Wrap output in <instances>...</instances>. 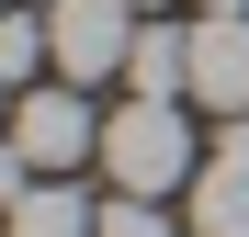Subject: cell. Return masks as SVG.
Masks as SVG:
<instances>
[{"label":"cell","mask_w":249,"mask_h":237,"mask_svg":"<svg viewBox=\"0 0 249 237\" xmlns=\"http://www.w3.org/2000/svg\"><path fill=\"white\" fill-rule=\"evenodd\" d=\"M102 181L113 192H193L204 181V136H193V102H147V91H124L102 113Z\"/></svg>","instance_id":"1"},{"label":"cell","mask_w":249,"mask_h":237,"mask_svg":"<svg viewBox=\"0 0 249 237\" xmlns=\"http://www.w3.org/2000/svg\"><path fill=\"white\" fill-rule=\"evenodd\" d=\"M12 147L34 158V181L102 170V113L79 102V79H46V91H23V102H12Z\"/></svg>","instance_id":"2"},{"label":"cell","mask_w":249,"mask_h":237,"mask_svg":"<svg viewBox=\"0 0 249 237\" xmlns=\"http://www.w3.org/2000/svg\"><path fill=\"white\" fill-rule=\"evenodd\" d=\"M46 46H57V79L102 91L136 57V0H46Z\"/></svg>","instance_id":"3"},{"label":"cell","mask_w":249,"mask_h":237,"mask_svg":"<svg viewBox=\"0 0 249 237\" xmlns=\"http://www.w3.org/2000/svg\"><path fill=\"white\" fill-rule=\"evenodd\" d=\"M193 102L215 113H249V12H204L193 23Z\"/></svg>","instance_id":"4"},{"label":"cell","mask_w":249,"mask_h":237,"mask_svg":"<svg viewBox=\"0 0 249 237\" xmlns=\"http://www.w3.org/2000/svg\"><path fill=\"white\" fill-rule=\"evenodd\" d=\"M124 91H147V102H193V23H136Z\"/></svg>","instance_id":"5"},{"label":"cell","mask_w":249,"mask_h":237,"mask_svg":"<svg viewBox=\"0 0 249 237\" xmlns=\"http://www.w3.org/2000/svg\"><path fill=\"white\" fill-rule=\"evenodd\" d=\"M0 237H102V204L79 181H34L12 215H0Z\"/></svg>","instance_id":"6"},{"label":"cell","mask_w":249,"mask_h":237,"mask_svg":"<svg viewBox=\"0 0 249 237\" xmlns=\"http://www.w3.org/2000/svg\"><path fill=\"white\" fill-rule=\"evenodd\" d=\"M181 226H193V237H249V170L204 158V181L181 192Z\"/></svg>","instance_id":"7"},{"label":"cell","mask_w":249,"mask_h":237,"mask_svg":"<svg viewBox=\"0 0 249 237\" xmlns=\"http://www.w3.org/2000/svg\"><path fill=\"white\" fill-rule=\"evenodd\" d=\"M34 68H57V46H46V12H0V79L23 91Z\"/></svg>","instance_id":"8"},{"label":"cell","mask_w":249,"mask_h":237,"mask_svg":"<svg viewBox=\"0 0 249 237\" xmlns=\"http://www.w3.org/2000/svg\"><path fill=\"white\" fill-rule=\"evenodd\" d=\"M102 237H181V226L159 215L147 192H102Z\"/></svg>","instance_id":"9"},{"label":"cell","mask_w":249,"mask_h":237,"mask_svg":"<svg viewBox=\"0 0 249 237\" xmlns=\"http://www.w3.org/2000/svg\"><path fill=\"white\" fill-rule=\"evenodd\" d=\"M23 192H34V158H23L12 136H0V215H12V204H23Z\"/></svg>","instance_id":"10"},{"label":"cell","mask_w":249,"mask_h":237,"mask_svg":"<svg viewBox=\"0 0 249 237\" xmlns=\"http://www.w3.org/2000/svg\"><path fill=\"white\" fill-rule=\"evenodd\" d=\"M0 136H12V79H0Z\"/></svg>","instance_id":"11"},{"label":"cell","mask_w":249,"mask_h":237,"mask_svg":"<svg viewBox=\"0 0 249 237\" xmlns=\"http://www.w3.org/2000/svg\"><path fill=\"white\" fill-rule=\"evenodd\" d=\"M204 12H249V0H204Z\"/></svg>","instance_id":"12"},{"label":"cell","mask_w":249,"mask_h":237,"mask_svg":"<svg viewBox=\"0 0 249 237\" xmlns=\"http://www.w3.org/2000/svg\"><path fill=\"white\" fill-rule=\"evenodd\" d=\"M136 12H159V0H136Z\"/></svg>","instance_id":"13"},{"label":"cell","mask_w":249,"mask_h":237,"mask_svg":"<svg viewBox=\"0 0 249 237\" xmlns=\"http://www.w3.org/2000/svg\"><path fill=\"white\" fill-rule=\"evenodd\" d=\"M0 12H12V0H0Z\"/></svg>","instance_id":"14"}]
</instances>
